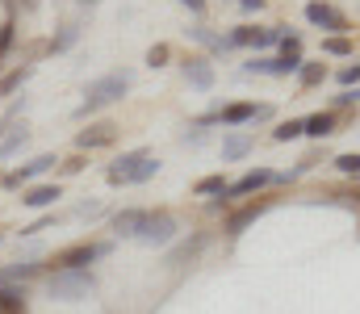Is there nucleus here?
Listing matches in <instances>:
<instances>
[{
  "label": "nucleus",
  "instance_id": "30",
  "mask_svg": "<svg viewBox=\"0 0 360 314\" xmlns=\"http://www.w3.org/2000/svg\"><path fill=\"white\" fill-rule=\"evenodd\" d=\"M168 59H172V46H168V42H155V46L147 51V63H151V67H164Z\"/></svg>",
  "mask_w": 360,
  "mask_h": 314
},
{
  "label": "nucleus",
  "instance_id": "41",
  "mask_svg": "<svg viewBox=\"0 0 360 314\" xmlns=\"http://www.w3.org/2000/svg\"><path fill=\"white\" fill-rule=\"evenodd\" d=\"M352 197H356V202H360V189H356V193H352Z\"/></svg>",
  "mask_w": 360,
  "mask_h": 314
},
{
  "label": "nucleus",
  "instance_id": "13",
  "mask_svg": "<svg viewBox=\"0 0 360 314\" xmlns=\"http://www.w3.org/2000/svg\"><path fill=\"white\" fill-rule=\"evenodd\" d=\"M269 206H272V202L264 197V202H248L243 209H235V214L226 218V235H231V239H239V235H243V230H248V226H252V222H256Z\"/></svg>",
  "mask_w": 360,
  "mask_h": 314
},
{
  "label": "nucleus",
  "instance_id": "3",
  "mask_svg": "<svg viewBox=\"0 0 360 314\" xmlns=\"http://www.w3.org/2000/svg\"><path fill=\"white\" fill-rule=\"evenodd\" d=\"M109 251H113V243H72V247L55 251V273H80V268H89L92 260H101Z\"/></svg>",
  "mask_w": 360,
  "mask_h": 314
},
{
  "label": "nucleus",
  "instance_id": "27",
  "mask_svg": "<svg viewBox=\"0 0 360 314\" xmlns=\"http://www.w3.org/2000/svg\"><path fill=\"white\" fill-rule=\"evenodd\" d=\"M197 197H214V193H226V176H205V181H197V189H193Z\"/></svg>",
  "mask_w": 360,
  "mask_h": 314
},
{
  "label": "nucleus",
  "instance_id": "9",
  "mask_svg": "<svg viewBox=\"0 0 360 314\" xmlns=\"http://www.w3.org/2000/svg\"><path fill=\"white\" fill-rule=\"evenodd\" d=\"M276 181V172H269V168H256V172H248V176H239L235 185H226V202H239V197H248V193H256V189H264V185H272Z\"/></svg>",
  "mask_w": 360,
  "mask_h": 314
},
{
  "label": "nucleus",
  "instance_id": "38",
  "mask_svg": "<svg viewBox=\"0 0 360 314\" xmlns=\"http://www.w3.org/2000/svg\"><path fill=\"white\" fill-rule=\"evenodd\" d=\"M180 4H184V8H193V13H201V8H205V0H180Z\"/></svg>",
  "mask_w": 360,
  "mask_h": 314
},
{
  "label": "nucleus",
  "instance_id": "36",
  "mask_svg": "<svg viewBox=\"0 0 360 314\" xmlns=\"http://www.w3.org/2000/svg\"><path fill=\"white\" fill-rule=\"evenodd\" d=\"M356 101H360V84L356 89H344V93L335 97V105H356Z\"/></svg>",
  "mask_w": 360,
  "mask_h": 314
},
{
  "label": "nucleus",
  "instance_id": "33",
  "mask_svg": "<svg viewBox=\"0 0 360 314\" xmlns=\"http://www.w3.org/2000/svg\"><path fill=\"white\" fill-rule=\"evenodd\" d=\"M101 214H105L101 202H80V206H76V218H101Z\"/></svg>",
  "mask_w": 360,
  "mask_h": 314
},
{
  "label": "nucleus",
  "instance_id": "7",
  "mask_svg": "<svg viewBox=\"0 0 360 314\" xmlns=\"http://www.w3.org/2000/svg\"><path fill=\"white\" fill-rule=\"evenodd\" d=\"M272 109L269 105H256V101H235V105H226L222 113H218V122L222 126H243V122H264Z\"/></svg>",
  "mask_w": 360,
  "mask_h": 314
},
{
  "label": "nucleus",
  "instance_id": "11",
  "mask_svg": "<svg viewBox=\"0 0 360 314\" xmlns=\"http://www.w3.org/2000/svg\"><path fill=\"white\" fill-rule=\"evenodd\" d=\"M113 143H117V126H113V122H96V126H89V130H80V134H76V147H80V151L113 147Z\"/></svg>",
  "mask_w": 360,
  "mask_h": 314
},
{
  "label": "nucleus",
  "instance_id": "12",
  "mask_svg": "<svg viewBox=\"0 0 360 314\" xmlns=\"http://www.w3.org/2000/svg\"><path fill=\"white\" fill-rule=\"evenodd\" d=\"M143 222H147V209H117L113 218H109V230L117 235V239H139V230H143Z\"/></svg>",
  "mask_w": 360,
  "mask_h": 314
},
{
  "label": "nucleus",
  "instance_id": "23",
  "mask_svg": "<svg viewBox=\"0 0 360 314\" xmlns=\"http://www.w3.org/2000/svg\"><path fill=\"white\" fill-rule=\"evenodd\" d=\"M188 34H193V38H197L201 46H210V51H218V55H226V51H231V42H226L222 34H214V30H188Z\"/></svg>",
  "mask_w": 360,
  "mask_h": 314
},
{
  "label": "nucleus",
  "instance_id": "40",
  "mask_svg": "<svg viewBox=\"0 0 360 314\" xmlns=\"http://www.w3.org/2000/svg\"><path fill=\"white\" fill-rule=\"evenodd\" d=\"M21 4H25V8H38V0H21Z\"/></svg>",
  "mask_w": 360,
  "mask_h": 314
},
{
  "label": "nucleus",
  "instance_id": "6",
  "mask_svg": "<svg viewBox=\"0 0 360 314\" xmlns=\"http://www.w3.org/2000/svg\"><path fill=\"white\" fill-rule=\"evenodd\" d=\"M59 164V155H34L30 164H21L17 172H8V176H0V185L4 189H21V185H30V181H38L42 172H51Z\"/></svg>",
  "mask_w": 360,
  "mask_h": 314
},
{
  "label": "nucleus",
  "instance_id": "35",
  "mask_svg": "<svg viewBox=\"0 0 360 314\" xmlns=\"http://www.w3.org/2000/svg\"><path fill=\"white\" fill-rule=\"evenodd\" d=\"M340 84H344V89L360 84V63H352V67H344V72H340Z\"/></svg>",
  "mask_w": 360,
  "mask_h": 314
},
{
  "label": "nucleus",
  "instance_id": "32",
  "mask_svg": "<svg viewBox=\"0 0 360 314\" xmlns=\"http://www.w3.org/2000/svg\"><path fill=\"white\" fill-rule=\"evenodd\" d=\"M13 38H17V25H13V17L0 25V59L8 55V46H13Z\"/></svg>",
  "mask_w": 360,
  "mask_h": 314
},
{
  "label": "nucleus",
  "instance_id": "2",
  "mask_svg": "<svg viewBox=\"0 0 360 314\" xmlns=\"http://www.w3.org/2000/svg\"><path fill=\"white\" fill-rule=\"evenodd\" d=\"M92 289H96V277L89 268H80V273H51L46 277V294L59 298V302H84V298H92Z\"/></svg>",
  "mask_w": 360,
  "mask_h": 314
},
{
  "label": "nucleus",
  "instance_id": "8",
  "mask_svg": "<svg viewBox=\"0 0 360 314\" xmlns=\"http://www.w3.org/2000/svg\"><path fill=\"white\" fill-rule=\"evenodd\" d=\"M180 67H184V80H188L197 93H210V89H214V63H210L205 55H188Z\"/></svg>",
  "mask_w": 360,
  "mask_h": 314
},
{
  "label": "nucleus",
  "instance_id": "22",
  "mask_svg": "<svg viewBox=\"0 0 360 314\" xmlns=\"http://www.w3.org/2000/svg\"><path fill=\"white\" fill-rule=\"evenodd\" d=\"M76 38H80V25L68 21V25H59V34L51 38V51H68V46H76Z\"/></svg>",
  "mask_w": 360,
  "mask_h": 314
},
{
  "label": "nucleus",
  "instance_id": "1",
  "mask_svg": "<svg viewBox=\"0 0 360 314\" xmlns=\"http://www.w3.org/2000/svg\"><path fill=\"white\" fill-rule=\"evenodd\" d=\"M130 84H134V72H130V67H122V72H109V76L92 80V84H89V93H84V105H80L76 113H80V117H89V113L105 109V105L122 101V97L130 93Z\"/></svg>",
  "mask_w": 360,
  "mask_h": 314
},
{
  "label": "nucleus",
  "instance_id": "34",
  "mask_svg": "<svg viewBox=\"0 0 360 314\" xmlns=\"http://www.w3.org/2000/svg\"><path fill=\"white\" fill-rule=\"evenodd\" d=\"M281 51L285 55H302V38L297 34H281Z\"/></svg>",
  "mask_w": 360,
  "mask_h": 314
},
{
  "label": "nucleus",
  "instance_id": "31",
  "mask_svg": "<svg viewBox=\"0 0 360 314\" xmlns=\"http://www.w3.org/2000/svg\"><path fill=\"white\" fill-rule=\"evenodd\" d=\"M55 222H59V214H42V218H38V222H30L21 235H42V230H51Z\"/></svg>",
  "mask_w": 360,
  "mask_h": 314
},
{
  "label": "nucleus",
  "instance_id": "17",
  "mask_svg": "<svg viewBox=\"0 0 360 314\" xmlns=\"http://www.w3.org/2000/svg\"><path fill=\"white\" fill-rule=\"evenodd\" d=\"M302 134H310V138H327V134H335V113H310V117L302 122Z\"/></svg>",
  "mask_w": 360,
  "mask_h": 314
},
{
  "label": "nucleus",
  "instance_id": "14",
  "mask_svg": "<svg viewBox=\"0 0 360 314\" xmlns=\"http://www.w3.org/2000/svg\"><path fill=\"white\" fill-rule=\"evenodd\" d=\"M143 159H147V151H126L122 159H113V164L105 168V176H109V185H126V181H130V172H134V168H139Z\"/></svg>",
  "mask_w": 360,
  "mask_h": 314
},
{
  "label": "nucleus",
  "instance_id": "15",
  "mask_svg": "<svg viewBox=\"0 0 360 314\" xmlns=\"http://www.w3.org/2000/svg\"><path fill=\"white\" fill-rule=\"evenodd\" d=\"M59 197H63V193H59V185H30V189L21 193V206H30V209H51Z\"/></svg>",
  "mask_w": 360,
  "mask_h": 314
},
{
  "label": "nucleus",
  "instance_id": "28",
  "mask_svg": "<svg viewBox=\"0 0 360 314\" xmlns=\"http://www.w3.org/2000/svg\"><path fill=\"white\" fill-rule=\"evenodd\" d=\"M335 168H340L344 176H360V151H344V155L335 159Z\"/></svg>",
  "mask_w": 360,
  "mask_h": 314
},
{
  "label": "nucleus",
  "instance_id": "21",
  "mask_svg": "<svg viewBox=\"0 0 360 314\" xmlns=\"http://www.w3.org/2000/svg\"><path fill=\"white\" fill-rule=\"evenodd\" d=\"M201 247H205V235H193L188 243H180L176 251H168V264H184V260H193Z\"/></svg>",
  "mask_w": 360,
  "mask_h": 314
},
{
  "label": "nucleus",
  "instance_id": "29",
  "mask_svg": "<svg viewBox=\"0 0 360 314\" xmlns=\"http://www.w3.org/2000/svg\"><path fill=\"white\" fill-rule=\"evenodd\" d=\"M323 55H352V38H323Z\"/></svg>",
  "mask_w": 360,
  "mask_h": 314
},
{
  "label": "nucleus",
  "instance_id": "24",
  "mask_svg": "<svg viewBox=\"0 0 360 314\" xmlns=\"http://www.w3.org/2000/svg\"><path fill=\"white\" fill-rule=\"evenodd\" d=\"M151 176H160V159H151V155H147V159L130 172V181H126V185H147Z\"/></svg>",
  "mask_w": 360,
  "mask_h": 314
},
{
  "label": "nucleus",
  "instance_id": "20",
  "mask_svg": "<svg viewBox=\"0 0 360 314\" xmlns=\"http://www.w3.org/2000/svg\"><path fill=\"white\" fill-rule=\"evenodd\" d=\"M30 76H34V67H30V63H25V67H13L8 76H0V97H8V93H17V89H21V84L30 80Z\"/></svg>",
  "mask_w": 360,
  "mask_h": 314
},
{
  "label": "nucleus",
  "instance_id": "18",
  "mask_svg": "<svg viewBox=\"0 0 360 314\" xmlns=\"http://www.w3.org/2000/svg\"><path fill=\"white\" fill-rule=\"evenodd\" d=\"M0 314H25V285H0Z\"/></svg>",
  "mask_w": 360,
  "mask_h": 314
},
{
  "label": "nucleus",
  "instance_id": "10",
  "mask_svg": "<svg viewBox=\"0 0 360 314\" xmlns=\"http://www.w3.org/2000/svg\"><path fill=\"white\" fill-rule=\"evenodd\" d=\"M281 34H285L281 25H272V30H252V25H243V30H235L226 42H231V46H256V51H260V46H276Z\"/></svg>",
  "mask_w": 360,
  "mask_h": 314
},
{
  "label": "nucleus",
  "instance_id": "16",
  "mask_svg": "<svg viewBox=\"0 0 360 314\" xmlns=\"http://www.w3.org/2000/svg\"><path fill=\"white\" fill-rule=\"evenodd\" d=\"M252 147H256V138H252V134H243V130H235V134H226V138H222V159H226V164H235V159H243Z\"/></svg>",
  "mask_w": 360,
  "mask_h": 314
},
{
  "label": "nucleus",
  "instance_id": "4",
  "mask_svg": "<svg viewBox=\"0 0 360 314\" xmlns=\"http://www.w3.org/2000/svg\"><path fill=\"white\" fill-rule=\"evenodd\" d=\"M176 230H180V222L168 214V209H147V222H143V230H139V243L143 247H168L172 239H176Z\"/></svg>",
  "mask_w": 360,
  "mask_h": 314
},
{
  "label": "nucleus",
  "instance_id": "5",
  "mask_svg": "<svg viewBox=\"0 0 360 314\" xmlns=\"http://www.w3.org/2000/svg\"><path fill=\"white\" fill-rule=\"evenodd\" d=\"M306 21L319 25V30H331V38H344V30H348V17L335 4H327V0H310L306 4Z\"/></svg>",
  "mask_w": 360,
  "mask_h": 314
},
{
  "label": "nucleus",
  "instance_id": "26",
  "mask_svg": "<svg viewBox=\"0 0 360 314\" xmlns=\"http://www.w3.org/2000/svg\"><path fill=\"white\" fill-rule=\"evenodd\" d=\"M272 138H276V143H293V138H302V122H297V117L281 122V126L272 130Z\"/></svg>",
  "mask_w": 360,
  "mask_h": 314
},
{
  "label": "nucleus",
  "instance_id": "19",
  "mask_svg": "<svg viewBox=\"0 0 360 314\" xmlns=\"http://www.w3.org/2000/svg\"><path fill=\"white\" fill-rule=\"evenodd\" d=\"M25 143H30V130H13V134H4L0 138V159H8V155H17V151H25Z\"/></svg>",
  "mask_w": 360,
  "mask_h": 314
},
{
  "label": "nucleus",
  "instance_id": "37",
  "mask_svg": "<svg viewBox=\"0 0 360 314\" xmlns=\"http://www.w3.org/2000/svg\"><path fill=\"white\" fill-rule=\"evenodd\" d=\"M239 8H243V13H260V8H264V0H239Z\"/></svg>",
  "mask_w": 360,
  "mask_h": 314
},
{
  "label": "nucleus",
  "instance_id": "25",
  "mask_svg": "<svg viewBox=\"0 0 360 314\" xmlns=\"http://www.w3.org/2000/svg\"><path fill=\"white\" fill-rule=\"evenodd\" d=\"M297 80H302L306 89H310V84H323V80H327V67H323V63H302V67H297Z\"/></svg>",
  "mask_w": 360,
  "mask_h": 314
},
{
  "label": "nucleus",
  "instance_id": "39",
  "mask_svg": "<svg viewBox=\"0 0 360 314\" xmlns=\"http://www.w3.org/2000/svg\"><path fill=\"white\" fill-rule=\"evenodd\" d=\"M80 4H84V8H96V4H101V0H80Z\"/></svg>",
  "mask_w": 360,
  "mask_h": 314
},
{
  "label": "nucleus",
  "instance_id": "42",
  "mask_svg": "<svg viewBox=\"0 0 360 314\" xmlns=\"http://www.w3.org/2000/svg\"><path fill=\"white\" fill-rule=\"evenodd\" d=\"M0 243H4V235H0Z\"/></svg>",
  "mask_w": 360,
  "mask_h": 314
}]
</instances>
